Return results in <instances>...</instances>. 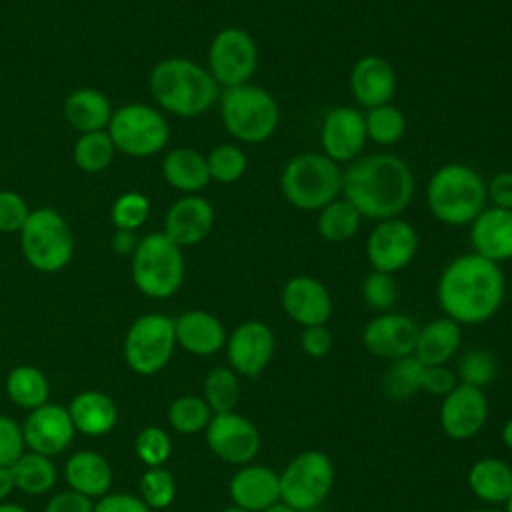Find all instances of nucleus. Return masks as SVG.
Here are the masks:
<instances>
[{
	"mask_svg": "<svg viewBox=\"0 0 512 512\" xmlns=\"http://www.w3.org/2000/svg\"><path fill=\"white\" fill-rule=\"evenodd\" d=\"M504 294L506 280L500 264L474 252L452 258L436 284L438 306L460 326L492 320L504 304Z\"/></svg>",
	"mask_w": 512,
	"mask_h": 512,
	"instance_id": "f257e3e1",
	"label": "nucleus"
},
{
	"mask_svg": "<svg viewBox=\"0 0 512 512\" xmlns=\"http://www.w3.org/2000/svg\"><path fill=\"white\" fill-rule=\"evenodd\" d=\"M416 180L406 160L390 152L356 158L344 168L342 196L362 218L386 220L400 216L412 202Z\"/></svg>",
	"mask_w": 512,
	"mask_h": 512,
	"instance_id": "f03ea898",
	"label": "nucleus"
},
{
	"mask_svg": "<svg viewBox=\"0 0 512 512\" xmlns=\"http://www.w3.org/2000/svg\"><path fill=\"white\" fill-rule=\"evenodd\" d=\"M148 88L156 108L178 118L202 116L220 96V86L208 68L186 56H168L156 62L148 76Z\"/></svg>",
	"mask_w": 512,
	"mask_h": 512,
	"instance_id": "7ed1b4c3",
	"label": "nucleus"
},
{
	"mask_svg": "<svg viewBox=\"0 0 512 512\" xmlns=\"http://www.w3.org/2000/svg\"><path fill=\"white\" fill-rule=\"evenodd\" d=\"M484 178L464 162H448L426 184V206L444 226H468L486 206Z\"/></svg>",
	"mask_w": 512,
	"mask_h": 512,
	"instance_id": "20e7f679",
	"label": "nucleus"
},
{
	"mask_svg": "<svg viewBox=\"0 0 512 512\" xmlns=\"http://www.w3.org/2000/svg\"><path fill=\"white\" fill-rule=\"evenodd\" d=\"M342 174L338 162L322 152H300L288 158L280 172L284 200L302 212H318L342 196Z\"/></svg>",
	"mask_w": 512,
	"mask_h": 512,
	"instance_id": "39448f33",
	"label": "nucleus"
},
{
	"mask_svg": "<svg viewBox=\"0 0 512 512\" xmlns=\"http://www.w3.org/2000/svg\"><path fill=\"white\" fill-rule=\"evenodd\" d=\"M218 110L224 130L242 144H262L280 126V104L274 94L252 82L220 90Z\"/></svg>",
	"mask_w": 512,
	"mask_h": 512,
	"instance_id": "423d86ee",
	"label": "nucleus"
},
{
	"mask_svg": "<svg viewBox=\"0 0 512 512\" xmlns=\"http://www.w3.org/2000/svg\"><path fill=\"white\" fill-rule=\"evenodd\" d=\"M130 258L132 282L140 294L166 300L182 288L186 276L184 250L162 230L140 236Z\"/></svg>",
	"mask_w": 512,
	"mask_h": 512,
	"instance_id": "0eeeda50",
	"label": "nucleus"
},
{
	"mask_svg": "<svg viewBox=\"0 0 512 512\" xmlns=\"http://www.w3.org/2000/svg\"><path fill=\"white\" fill-rule=\"evenodd\" d=\"M18 236L22 256L36 272H60L74 256L72 228L66 218L50 206L30 210V216Z\"/></svg>",
	"mask_w": 512,
	"mask_h": 512,
	"instance_id": "6e6552de",
	"label": "nucleus"
},
{
	"mask_svg": "<svg viewBox=\"0 0 512 512\" xmlns=\"http://www.w3.org/2000/svg\"><path fill=\"white\" fill-rule=\"evenodd\" d=\"M106 132L116 152L132 158H152L170 140V124L162 110L142 102H128L114 108Z\"/></svg>",
	"mask_w": 512,
	"mask_h": 512,
	"instance_id": "1a4fd4ad",
	"label": "nucleus"
},
{
	"mask_svg": "<svg viewBox=\"0 0 512 512\" xmlns=\"http://www.w3.org/2000/svg\"><path fill=\"white\" fill-rule=\"evenodd\" d=\"M176 348L174 318L148 312L138 316L124 336V360L140 376H154L166 368Z\"/></svg>",
	"mask_w": 512,
	"mask_h": 512,
	"instance_id": "9d476101",
	"label": "nucleus"
},
{
	"mask_svg": "<svg viewBox=\"0 0 512 512\" xmlns=\"http://www.w3.org/2000/svg\"><path fill=\"white\" fill-rule=\"evenodd\" d=\"M332 484V460L320 450H304L280 474V500L300 512L314 510L328 498Z\"/></svg>",
	"mask_w": 512,
	"mask_h": 512,
	"instance_id": "9b49d317",
	"label": "nucleus"
},
{
	"mask_svg": "<svg viewBox=\"0 0 512 512\" xmlns=\"http://www.w3.org/2000/svg\"><path fill=\"white\" fill-rule=\"evenodd\" d=\"M206 68L222 90L248 84L258 68V44L254 36L238 26L218 30L208 46Z\"/></svg>",
	"mask_w": 512,
	"mask_h": 512,
	"instance_id": "f8f14e48",
	"label": "nucleus"
},
{
	"mask_svg": "<svg viewBox=\"0 0 512 512\" xmlns=\"http://www.w3.org/2000/svg\"><path fill=\"white\" fill-rule=\"evenodd\" d=\"M418 230L404 218L378 220L366 238V260L372 270L396 274L410 266L418 252Z\"/></svg>",
	"mask_w": 512,
	"mask_h": 512,
	"instance_id": "ddd939ff",
	"label": "nucleus"
},
{
	"mask_svg": "<svg viewBox=\"0 0 512 512\" xmlns=\"http://www.w3.org/2000/svg\"><path fill=\"white\" fill-rule=\"evenodd\" d=\"M204 434L208 448L228 464H250L260 450L258 428L234 410L214 414Z\"/></svg>",
	"mask_w": 512,
	"mask_h": 512,
	"instance_id": "4468645a",
	"label": "nucleus"
},
{
	"mask_svg": "<svg viewBox=\"0 0 512 512\" xmlns=\"http://www.w3.org/2000/svg\"><path fill=\"white\" fill-rule=\"evenodd\" d=\"M224 348L228 364L236 374L256 378L270 364L276 340L272 328L262 320H244L228 334Z\"/></svg>",
	"mask_w": 512,
	"mask_h": 512,
	"instance_id": "2eb2a0df",
	"label": "nucleus"
},
{
	"mask_svg": "<svg viewBox=\"0 0 512 512\" xmlns=\"http://www.w3.org/2000/svg\"><path fill=\"white\" fill-rule=\"evenodd\" d=\"M368 136L364 114L354 106L330 108L320 124V148L330 160L350 164L360 158Z\"/></svg>",
	"mask_w": 512,
	"mask_h": 512,
	"instance_id": "dca6fc26",
	"label": "nucleus"
},
{
	"mask_svg": "<svg viewBox=\"0 0 512 512\" xmlns=\"http://www.w3.org/2000/svg\"><path fill=\"white\" fill-rule=\"evenodd\" d=\"M440 426L452 440H468L476 436L488 420V398L484 388L470 384H456L452 392L442 398Z\"/></svg>",
	"mask_w": 512,
	"mask_h": 512,
	"instance_id": "f3484780",
	"label": "nucleus"
},
{
	"mask_svg": "<svg viewBox=\"0 0 512 512\" xmlns=\"http://www.w3.org/2000/svg\"><path fill=\"white\" fill-rule=\"evenodd\" d=\"M22 434L30 452L52 458L62 454L72 444L76 428L68 408L46 402L44 406L30 410L22 424Z\"/></svg>",
	"mask_w": 512,
	"mask_h": 512,
	"instance_id": "a211bd4d",
	"label": "nucleus"
},
{
	"mask_svg": "<svg viewBox=\"0 0 512 512\" xmlns=\"http://www.w3.org/2000/svg\"><path fill=\"white\" fill-rule=\"evenodd\" d=\"M420 326L400 312H380L362 330L364 348L384 360H398L414 354Z\"/></svg>",
	"mask_w": 512,
	"mask_h": 512,
	"instance_id": "6ab92c4d",
	"label": "nucleus"
},
{
	"mask_svg": "<svg viewBox=\"0 0 512 512\" xmlns=\"http://www.w3.org/2000/svg\"><path fill=\"white\" fill-rule=\"evenodd\" d=\"M216 210L200 194H182L164 214L162 232L182 250L206 240L214 228Z\"/></svg>",
	"mask_w": 512,
	"mask_h": 512,
	"instance_id": "aec40b11",
	"label": "nucleus"
},
{
	"mask_svg": "<svg viewBox=\"0 0 512 512\" xmlns=\"http://www.w3.org/2000/svg\"><path fill=\"white\" fill-rule=\"evenodd\" d=\"M280 304L290 320L302 328L326 324L332 316V296L322 280L298 274L286 280L280 292Z\"/></svg>",
	"mask_w": 512,
	"mask_h": 512,
	"instance_id": "412c9836",
	"label": "nucleus"
},
{
	"mask_svg": "<svg viewBox=\"0 0 512 512\" xmlns=\"http://www.w3.org/2000/svg\"><path fill=\"white\" fill-rule=\"evenodd\" d=\"M348 84L356 104L370 110L390 104L394 100L398 82L394 66L384 56L366 54L354 62Z\"/></svg>",
	"mask_w": 512,
	"mask_h": 512,
	"instance_id": "4be33fe9",
	"label": "nucleus"
},
{
	"mask_svg": "<svg viewBox=\"0 0 512 512\" xmlns=\"http://www.w3.org/2000/svg\"><path fill=\"white\" fill-rule=\"evenodd\" d=\"M468 226L474 254L496 264L512 260V210L484 206Z\"/></svg>",
	"mask_w": 512,
	"mask_h": 512,
	"instance_id": "5701e85b",
	"label": "nucleus"
},
{
	"mask_svg": "<svg viewBox=\"0 0 512 512\" xmlns=\"http://www.w3.org/2000/svg\"><path fill=\"white\" fill-rule=\"evenodd\" d=\"M234 506L262 512L280 500V474L262 464H244L228 484Z\"/></svg>",
	"mask_w": 512,
	"mask_h": 512,
	"instance_id": "b1692460",
	"label": "nucleus"
},
{
	"mask_svg": "<svg viewBox=\"0 0 512 512\" xmlns=\"http://www.w3.org/2000/svg\"><path fill=\"white\" fill-rule=\"evenodd\" d=\"M176 346L194 356H212L226 344V328L208 310H186L174 318Z\"/></svg>",
	"mask_w": 512,
	"mask_h": 512,
	"instance_id": "393cba45",
	"label": "nucleus"
},
{
	"mask_svg": "<svg viewBox=\"0 0 512 512\" xmlns=\"http://www.w3.org/2000/svg\"><path fill=\"white\" fill-rule=\"evenodd\" d=\"M64 478L70 490L98 500L112 488V466L102 454L94 450H80L66 460Z\"/></svg>",
	"mask_w": 512,
	"mask_h": 512,
	"instance_id": "a878e982",
	"label": "nucleus"
},
{
	"mask_svg": "<svg viewBox=\"0 0 512 512\" xmlns=\"http://www.w3.org/2000/svg\"><path fill=\"white\" fill-rule=\"evenodd\" d=\"M162 178L170 188L182 194H200L212 182L206 156L190 146H178L166 152Z\"/></svg>",
	"mask_w": 512,
	"mask_h": 512,
	"instance_id": "bb28decb",
	"label": "nucleus"
},
{
	"mask_svg": "<svg viewBox=\"0 0 512 512\" xmlns=\"http://www.w3.org/2000/svg\"><path fill=\"white\" fill-rule=\"evenodd\" d=\"M68 414L76 432L84 436H104L118 422L116 402L100 390H84L68 404Z\"/></svg>",
	"mask_w": 512,
	"mask_h": 512,
	"instance_id": "cd10ccee",
	"label": "nucleus"
},
{
	"mask_svg": "<svg viewBox=\"0 0 512 512\" xmlns=\"http://www.w3.org/2000/svg\"><path fill=\"white\" fill-rule=\"evenodd\" d=\"M112 112L108 96L98 88H76L64 100V118L78 134L106 130Z\"/></svg>",
	"mask_w": 512,
	"mask_h": 512,
	"instance_id": "c85d7f7f",
	"label": "nucleus"
},
{
	"mask_svg": "<svg viewBox=\"0 0 512 512\" xmlns=\"http://www.w3.org/2000/svg\"><path fill=\"white\" fill-rule=\"evenodd\" d=\"M462 328L448 316H440L420 326L414 358L424 366H444L460 348Z\"/></svg>",
	"mask_w": 512,
	"mask_h": 512,
	"instance_id": "c756f323",
	"label": "nucleus"
},
{
	"mask_svg": "<svg viewBox=\"0 0 512 512\" xmlns=\"http://www.w3.org/2000/svg\"><path fill=\"white\" fill-rule=\"evenodd\" d=\"M468 486L486 504H506L512 496V466L502 458H480L468 470Z\"/></svg>",
	"mask_w": 512,
	"mask_h": 512,
	"instance_id": "7c9ffc66",
	"label": "nucleus"
},
{
	"mask_svg": "<svg viewBox=\"0 0 512 512\" xmlns=\"http://www.w3.org/2000/svg\"><path fill=\"white\" fill-rule=\"evenodd\" d=\"M6 394L14 406L34 410L50 402V382L40 368L20 364L6 376Z\"/></svg>",
	"mask_w": 512,
	"mask_h": 512,
	"instance_id": "2f4dec72",
	"label": "nucleus"
},
{
	"mask_svg": "<svg viewBox=\"0 0 512 512\" xmlns=\"http://www.w3.org/2000/svg\"><path fill=\"white\" fill-rule=\"evenodd\" d=\"M360 224H362V214L344 196L332 200L322 210H318V218H316L318 234L332 244H342L352 240L358 234Z\"/></svg>",
	"mask_w": 512,
	"mask_h": 512,
	"instance_id": "473e14b6",
	"label": "nucleus"
},
{
	"mask_svg": "<svg viewBox=\"0 0 512 512\" xmlns=\"http://www.w3.org/2000/svg\"><path fill=\"white\" fill-rule=\"evenodd\" d=\"M12 476H14V486L16 490L30 494V496H42L48 494L56 480L58 472L52 462V458L36 454V452H24L12 466Z\"/></svg>",
	"mask_w": 512,
	"mask_h": 512,
	"instance_id": "72a5a7b5",
	"label": "nucleus"
},
{
	"mask_svg": "<svg viewBox=\"0 0 512 512\" xmlns=\"http://www.w3.org/2000/svg\"><path fill=\"white\" fill-rule=\"evenodd\" d=\"M116 156V148L106 130L78 134L72 146V160L80 172L98 174L104 172Z\"/></svg>",
	"mask_w": 512,
	"mask_h": 512,
	"instance_id": "f704fd0d",
	"label": "nucleus"
},
{
	"mask_svg": "<svg viewBox=\"0 0 512 512\" xmlns=\"http://www.w3.org/2000/svg\"><path fill=\"white\" fill-rule=\"evenodd\" d=\"M424 364L412 356L390 360L382 376V392L392 402H404L412 398L422 384Z\"/></svg>",
	"mask_w": 512,
	"mask_h": 512,
	"instance_id": "c9c22d12",
	"label": "nucleus"
},
{
	"mask_svg": "<svg viewBox=\"0 0 512 512\" xmlns=\"http://www.w3.org/2000/svg\"><path fill=\"white\" fill-rule=\"evenodd\" d=\"M366 122V136L378 146H396L408 130V120L400 108H396L392 102L382 104L376 108H370L364 114Z\"/></svg>",
	"mask_w": 512,
	"mask_h": 512,
	"instance_id": "e433bc0d",
	"label": "nucleus"
},
{
	"mask_svg": "<svg viewBox=\"0 0 512 512\" xmlns=\"http://www.w3.org/2000/svg\"><path fill=\"white\" fill-rule=\"evenodd\" d=\"M212 416H214V412L210 410L206 400L202 396H194V394L178 396L168 406V422H170L172 430H176L178 434H184V436L204 432L208 422L212 420Z\"/></svg>",
	"mask_w": 512,
	"mask_h": 512,
	"instance_id": "4c0bfd02",
	"label": "nucleus"
},
{
	"mask_svg": "<svg viewBox=\"0 0 512 512\" xmlns=\"http://www.w3.org/2000/svg\"><path fill=\"white\" fill-rule=\"evenodd\" d=\"M206 404L214 414L232 412L240 398L238 374L230 366H216L204 378V396Z\"/></svg>",
	"mask_w": 512,
	"mask_h": 512,
	"instance_id": "58836bf2",
	"label": "nucleus"
},
{
	"mask_svg": "<svg viewBox=\"0 0 512 512\" xmlns=\"http://www.w3.org/2000/svg\"><path fill=\"white\" fill-rule=\"evenodd\" d=\"M210 180H216L220 184H234L238 182L246 170H248V156L246 152L230 142H222L214 146L206 154Z\"/></svg>",
	"mask_w": 512,
	"mask_h": 512,
	"instance_id": "ea45409f",
	"label": "nucleus"
},
{
	"mask_svg": "<svg viewBox=\"0 0 512 512\" xmlns=\"http://www.w3.org/2000/svg\"><path fill=\"white\" fill-rule=\"evenodd\" d=\"M150 216V200L138 190L122 192L110 206V222L116 230L136 232Z\"/></svg>",
	"mask_w": 512,
	"mask_h": 512,
	"instance_id": "a19ab883",
	"label": "nucleus"
},
{
	"mask_svg": "<svg viewBox=\"0 0 512 512\" xmlns=\"http://www.w3.org/2000/svg\"><path fill=\"white\" fill-rule=\"evenodd\" d=\"M138 496L146 502L150 510L168 508L176 498V480L172 472L164 466L146 468V472L140 476Z\"/></svg>",
	"mask_w": 512,
	"mask_h": 512,
	"instance_id": "79ce46f5",
	"label": "nucleus"
},
{
	"mask_svg": "<svg viewBox=\"0 0 512 512\" xmlns=\"http://www.w3.org/2000/svg\"><path fill=\"white\" fill-rule=\"evenodd\" d=\"M134 452L146 468L164 466L172 454V440L160 426H146L134 438Z\"/></svg>",
	"mask_w": 512,
	"mask_h": 512,
	"instance_id": "37998d69",
	"label": "nucleus"
},
{
	"mask_svg": "<svg viewBox=\"0 0 512 512\" xmlns=\"http://www.w3.org/2000/svg\"><path fill=\"white\" fill-rule=\"evenodd\" d=\"M496 358L484 348H470L458 362V376L462 384L484 388L496 376Z\"/></svg>",
	"mask_w": 512,
	"mask_h": 512,
	"instance_id": "c03bdc74",
	"label": "nucleus"
},
{
	"mask_svg": "<svg viewBox=\"0 0 512 512\" xmlns=\"http://www.w3.org/2000/svg\"><path fill=\"white\" fill-rule=\"evenodd\" d=\"M360 292L366 306L376 312H390V308L398 298V286H396L394 274H386L378 270H372L370 274H366Z\"/></svg>",
	"mask_w": 512,
	"mask_h": 512,
	"instance_id": "a18cd8bd",
	"label": "nucleus"
},
{
	"mask_svg": "<svg viewBox=\"0 0 512 512\" xmlns=\"http://www.w3.org/2000/svg\"><path fill=\"white\" fill-rule=\"evenodd\" d=\"M30 216L28 202L14 190H0V232L20 234Z\"/></svg>",
	"mask_w": 512,
	"mask_h": 512,
	"instance_id": "49530a36",
	"label": "nucleus"
},
{
	"mask_svg": "<svg viewBox=\"0 0 512 512\" xmlns=\"http://www.w3.org/2000/svg\"><path fill=\"white\" fill-rule=\"evenodd\" d=\"M24 452L22 426L14 418L0 414V466H12Z\"/></svg>",
	"mask_w": 512,
	"mask_h": 512,
	"instance_id": "de8ad7c7",
	"label": "nucleus"
},
{
	"mask_svg": "<svg viewBox=\"0 0 512 512\" xmlns=\"http://www.w3.org/2000/svg\"><path fill=\"white\" fill-rule=\"evenodd\" d=\"M94 512H152L138 494L108 492L94 502Z\"/></svg>",
	"mask_w": 512,
	"mask_h": 512,
	"instance_id": "09e8293b",
	"label": "nucleus"
},
{
	"mask_svg": "<svg viewBox=\"0 0 512 512\" xmlns=\"http://www.w3.org/2000/svg\"><path fill=\"white\" fill-rule=\"evenodd\" d=\"M456 386V374L446 366H424L420 390L432 396H446Z\"/></svg>",
	"mask_w": 512,
	"mask_h": 512,
	"instance_id": "8fccbe9b",
	"label": "nucleus"
},
{
	"mask_svg": "<svg viewBox=\"0 0 512 512\" xmlns=\"http://www.w3.org/2000/svg\"><path fill=\"white\" fill-rule=\"evenodd\" d=\"M300 346L310 358H324L332 348V334L326 324L308 326L300 334Z\"/></svg>",
	"mask_w": 512,
	"mask_h": 512,
	"instance_id": "3c124183",
	"label": "nucleus"
},
{
	"mask_svg": "<svg viewBox=\"0 0 512 512\" xmlns=\"http://www.w3.org/2000/svg\"><path fill=\"white\" fill-rule=\"evenodd\" d=\"M486 198L490 206L512 210V170L496 172L486 182Z\"/></svg>",
	"mask_w": 512,
	"mask_h": 512,
	"instance_id": "603ef678",
	"label": "nucleus"
},
{
	"mask_svg": "<svg viewBox=\"0 0 512 512\" xmlns=\"http://www.w3.org/2000/svg\"><path fill=\"white\" fill-rule=\"evenodd\" d=\"M44 512H94V500L68 488L54 494L44 506Z\"/></svg>",
	"mask_w": 512,
	"mask_h": 512,
	"instance_id": "864d4df0",
	"label": "nucleus"
},
{
	"mask_svg": "<svg viewBox=\"0 0 512 512\" xmlns=\"http://www.w3.org/2000/svg\"><path fill=\"white\" fill-rule=\"evenodd\" d=\"M112 250L120 256H132L136 244H138V238L134 236V232H126V230H116L114 236H112Z\"/></svg>",
	"mask_w": 512,
	"mask_h": 512,
	"instance_id": "5fc2aeb1",
	"label": "nucleus"
},
{
	"mask_svg": "<svg viewBox=\"0 0 512 512\" xmlns=\"http://www.w3.org/2000/svg\"><path fill=\"white\" fill-rule=\"evenodd\" d=\"M14 476L10 466H0V502H6V498L12 494L14 490Z\"/></svg>",
	"mask_w": 512,
	"mask_h": 512,
	"instance_id": "6e6d98bb",
	"label": "nucleus"
},
{
	"mask_svg": "<svg viewBox=\"0 0 512 512\" xmlns=\"http://www.w3.org/2000/svg\"><path fill=\"white\" fill-rule=\"evenodd\" d=\"M502 442L508 450H512V418H508L502 426Z\"/></svg>",
	"mask_w": 512,
	"mask_h": 512,
	"instance_id": "4d7b16f0",
	"label": "nucleus"
},
{
	"mask_svg": "<svg viewBox=\"0 0 512 512\" xmlns=\"http://www.w3.org/2000/svg\"><path fill=\"white\" fill-rule=\"evenodd\" d=\"M262 512H300V510H296V508H292L290 504H286V502L278 500L276 504L268 506V508H266V510H262Z\"/></svg>",
	"mask_w": 512,
	"mask_h": 512,
	"instance_id": "13d9d810",
	"label": "nucleus"
},
{
	"mask_svg": "<svg viewBox=\"0 0 512 512\" xmlns=\"http://www.w3.org/2000/svg\"><path fill=\"white\" fill-rule=\"evenodd\" d=\"M0 512H28V510L16 502H0Z\"/></svg>",
	"mask_w": 512,
	"mask_h": 512,
	"instance_id": "bf43d9fd",
	"label": "nucleus"
},
{
	"mask_svg": "<svg viewBox=\"0 0 512 512\" xmlns=\"http://www.w3.org/2000/svg\"><path fill=\"white\" fill-rule=\"evenodd\" d=\"M220 512H250V510H244V508H240V506H228V508H224V510H220Z\"/></svg>",
	"mask_w": 512,
	"mask_h": 512,
	"instance_id": "052dcab7",
	"label": "nucleus"
},
{
	"mask_svg": "<svg viewBox=\"0 0 512 512\" xmlns=\"http://www.w3.org/2000/svg\"><path fill=\"white\" fill-rule=\"evenodd\" d=\"M474 512H502V510H496V508H480V510H474Z\"/></svg>",
	"mask_w": 512,
	"mask_h": 512,
	"instance_id": "680f3d73",
	"label": "nucleus"
},
{
	"mask_svg": "<svg viewBox=\"0 0 512 512\" xmlns=\"http://www.w3.org/2000/svg\"><path fill=\"white\" fill-rule=\"evenodd\" d=\"M506 512H512V496H510L508 502H506Z\"/></svg>",
	"mask_w": 512,
	"mask_h": 512,
	"instance_id": "e2e57ef3",
	"label": "nucleus"
}]
</instances>
